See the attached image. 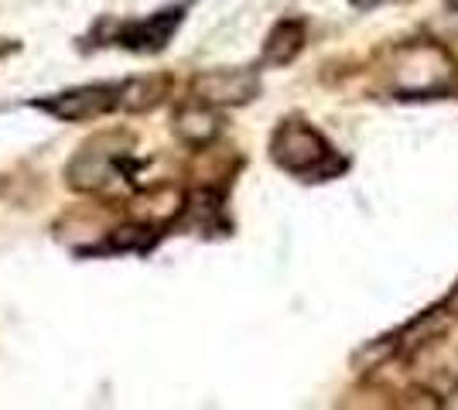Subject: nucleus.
Instances as JSON below:
<instances>
[{
	"label": "nucleus",
	"mask_w": 458,
	"mask_h": 410,
	"mask_svg": "<svg viewBox=\"0 0 458 410\" xmlns=\"http://www.w3.org/2000/svg\"><path fill=\"white\" fill-rule=\"evenodd\" d=\"M380 72L394 99H441L455 93L458 62L445 41L407 38L386 52Z\"/></svg>",
	"instance_id": "obj_1"
},
{
	"label": "nucleus",
	"mask_w": 458,
	"mask_h": 410,
	"mask_svg": "<svg viewBox=\"0 0 458 410\" xmlns=\"http://www.w3.org/2000/svg\"><path fill=\"white\" fill-rule=\"evenodd\" d=\"M191 0L185 4H172V7H161L148 18H127L114 21L103 18L93 28V45H110V48H123V52H134V55H157L165 52L172 38L178 35V28L185 24Z\"/></svg>",
	"instance_id": "obj_4"
},
{
	"label": "nucleus",
	"mask_w": 458,
	"mask_h": 410,
	"mask_svg": "<svg viewBox=\"0 0 458 410\" xmlns=\"http://www.w3.org/2000/svg\"><path fill=\"white\" fill-rule=\"evenodd\" d=\"M172 127L182 144H189V147H195V151H206L212 140L219 137V130H223V120H219V113H216V106H209V103H202V99L191 96L189 103H182V106L174 110Z\"/></svg>",
	"instance_id": "obj_8"
},
{
	"label": "nucleus",
	"mask_w": 458,
	"mask_h": 410,
	"mask_svg": "<svg viewBox=\"0 0 458 410\" xmlns=\"http://www.w3.org/2000/svg\"><path fill=\"white\" fill-rule=\"evenodd\" d=\"M448 4H452V7H455V11H458V0H448Z\"/></svg>",
	"instance_id": "obj_12"
},
{
	"label": "nucleus",
	"mask_w": 458,
	"mask_h": 410,
	"mask_svg": "<svg viewBox=\"0 0 458 410\" xmlns=\"http://www.w3.org/2000/svg\"><path fill=\"white\" fill-rule=\"evenodd\" d=\"M349 4H352V7H377V4H383V0H349Z\"/></svg>",
	"instance_id": "obj_11"
},
{
	"label": "nucleus",
	"mask_w": 458,
	"mask_h": 410,
	"mask_svg": "<svg viewBox=\"0 0 458 410\" xmlns=\"http://www.w3.org/2000/svg\"><path fill=\"white\" fill-rule=\"evenodd\" d=\"M191 96L209 103L216 110L247 106L260 96V72L257 69H209L191 79Z\"/></svg>",
	"instance_id": "obj_7"
},
{
	"label": "nucleus",
	"mask_w": 458,
	"mask_h": 410,
	"mask_svg": "<svg viewBox=\"0 0 458 410\" xmlns=\"http://www.w3.org/2000/svg\"><path fill=\"white\" fill-rule=\"evenodd\" d=\"M270 161L298 181H332L349 172V157L305 117H284L270 134Z\"/></svg>",
	"instance_id": "obj_2"
},
{
	"label": "nucleus",
	"mask_w": 458,
	"mask_h": 410,
	"mask_svg": "<svg viewBox=\"0 0 458 410\" xmlns=\"http://www.w3.org/2000/svg\"><path fill=\"white\" fill-rule=\"evenodd\" d=\"M137 172H140V161L131 155V134L110 130V134H96L79 147L65 168V181L76 192L93 196V192H106L110 185L137 188Z\"/></svg>",
	"instance_id": "obj_3"
},
{
	"label": "nucleus",
	"mask_w": 458,
	"mask_h": 410,
	"mask_svg": "<svg viewBox=\"0 0 458 410\" xmlns=\"http://www.w3.org/2000/svg\"><path fill=\"white\" fill-rule=\"evenodd\" d=\"M441 308H445V314H452V318H458V284L448 291V297L441 301Z\"/></svg>",
	"instance_id": "obj_10"
},
{
	"label": "nucleus",
	"mask_w": 458,
	"mask_h": 410,
	"mask_svg": "<svg viewBox=\"0 0 458 410\" xmlns=\"http://www.w3.org/2000/svg\"><path fill=\"white\" fill-rule=\"evenodd\" d=\"M401 359L414 390H424L438 404L458 393V342H452L441 329L420 335L414 346L403 349Z\"/></svg>",
	"instance_id": "obj_5"
},
{
	"label": "nucleus",
	"mask_w": 458,
	"mask_h": 410,
	"mask_svg": "<svg viewBox=\"0 0 458 410\" xmlns=\"http://www.w3.org/2000/svg\"><path fill=\"white\" fill-rule=\"evenodd\" d=\"M31 106L65 123H89V120L110 117L116 110H127V79L123 82H89L55 96L31 99Z\"/></svg>",
	"instance_id": "obj_6"
},
{
	"label": "nucleus",
	"mask_w": 458,
	"mask_h": 410,
	"mask_svg": "<svg viewBox=\"0 0 458 410\" xmlns=\"http://www.w3.org/2000/svg\"><path fill=\"white\" fill-rule=\"evenodd\" d=\"M308 45V21L305 18H281L264 38V48H260V65H270V69H281V65H291L305 52Z\"/></svg>",
	"instance_id": "obj_9"
}]
</instances>
